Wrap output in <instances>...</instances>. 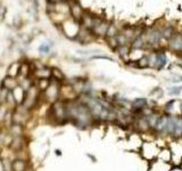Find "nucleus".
Returning a JSON list of instances; mask_svg holds the SVG:
<instances>
[{
    "label": "nucleus",
    "instance_id": "obj_16",
    "mask_svg": "<svg viewBox=\"0 0 182 171\" xmlns=\"http://www.w3.org/2000/svg\"><path fill=\"white\" fill-rule=\"evenodd\" d=\"M18 86V81L16 80V78H12V76H6L5 79L2 80L1 83V88H5L7 90L13 91Z\"/></svg>",
    "mask_w": 182,
    "mask_h": 171
},
{
    "label": "nucleus",
    "instance_id": "obj_4",
    "mask_svg": "<svg viewBox=\"0 0 182 171\" xmlns=\"http://www.w3.org/2000/svg\"><path fill=\"white\" fill-rule=\"evenodd\" d=\"M59 95H61V82L51 79L48 88L42 92V96L45 97L46 102L52 104L59 99Z\"/></svg>",
    "mask_w": 182,
    "mask_h": 171
},
{
    "label": "nucleus",
    "instance_id": "obj_33",
    "mask_svg": "<svg viewBox=\"0 0 182 171\" xmlns=\"http://www.w3.org/2000/svg\"><path fill=\"white\" fill-rule=\"evenodd\" d=\"M6 7H0V22L4 21L5 18V15H6Z\"/></svg>",
    "mask_w": 182,
    "mask_h": 171
},
{
    "label": "nucleus",
    "instance_id": "obj_23",
    "mask_svg": "<svg viewBox=\"0 0 182 171\" xmlns=\"http://www.w3.org/2000/svg\"><path fill=\"white\" fill-rule=\"evenodd\" d=\"M9 111H12V109H9V107L6 104H0V127L4 126L6 116H7Z\"/></svg>",
    "mask_w": 182,
    "mask_h": 171
},
{
    "label": "nucleus",
    "instance_id": "obj_14",
    "mask_svg": "<svg viewBox=\"0 0 182 171\" xmlns=\"http://www.w3.org/2000/svg\"><path fill=\"white\" fill-rule=\"evenodd\" d=\"M28 169H30V164L28 160L19 159V157L13 160V171H26Z\"/></svg>",
    "mask_w": 182,
    "mask_h": 171
},
{
    "label": "nucleus",
    "instance_id": "obj_31",
    "mask_svg": "<svg viewBox=\"0 0 182 171\" xmlns=\"http://www.w3.org/2000/svg\"><path fill=\"white\" fill-rule=\"evenodd\" d=\"M8 94H9V90H7L5 88H1V90H0V104H6Z\"/></svg>",
    "mask_w": 182,
    "mask_h": 171
},
{
    "label": "nucleus",
    "instance_id": "obj_32",
    "mask_svg": "<svg viewBox=\"0 0 182 171\" xmlns=\"http://www.w3.org/2000/svg\"><path fill=\"white\" fill-rule=\"evenodd\" d=\"M91 59H107V61H111V62H114L111 56H106V55H94V56H91Z\"/></svg>",
    "mask_w": 182,
    "mask_h": 171
},
{
    "label": "nucleus",
    "instance_id": "obj_28",
    "mask_svg": "<svg viewBox=\"0 0 182 171\" xmlns=\"http://www.w3.org/2000/svg\"><path fill=\"white\" fill-rule=\"evenodd\" d=\"M52 46H54V43H52L51 41L42 43V45H40V46H39V52H41V54H49Z\"/></svg>",
    "mask_w": 182,
    "mask_h": 171
},
{
    "label": "nucleus",
    "instance_id": "obj_27",
    "mask_svg": "<svg viewBox=\"0 0 182 171\" xmlns=\"http://www.w3.org/2000/svg\"><path fill=\"white\" fill-rule=\"evenodd\" d=\"M118 33V30H117L116 25L114 24H109L107 30V33H106V38H115Z\"/></svg>",
    "mask_w": 182,
    "mask_h": 171
},
{
    "label": "nucleus",
    "instance_id": "obj_17",
    "mask_svg": "<svg viewBox=\"0 0 182 171\" xmlns=\"http://www.w3.org/2000/svg\"><path fill=\"white\" fill-rule=\"evenodd\" d=\"M12 92H13V96H14V99H15V102H16V104H17V105L23 104L26 91L24 90L23 88H22V87L18 85L17 87H16V88H15L14 90L12 91Z\"/></svg>",
    "mask_w": 182,
    "mask_h": 171
},
{
    "label": "nucleus",
    "instance_id": "obj_30",
    "mask_svg": "<svg viewBox=\"0 0 182 171\" xmlns=\"http://www.w3.org/2000/svg\"><path fill=\"white\" fill-rule=\"evenodd\" d=\"M182 92V87L180 86H172L167 90V94L170 96H179Z\"/></svg>",
    "mask_w": 182,
    "mask_h": 171
},
{
    "label": "nucleus",
    "instance_id": "obj_7",
    "mask_svg": "<svg viewBox=\"0 0 182 171\" xmlns=\"http://www.w3.org/2000/svg\"><path fill=\"white\" fill-rule=\"evenodd\" d=\"M75 39H76L81 45H88V43H90L91 41H94V34L92 33V31H90V30L82 26V28L79 30V33H78V35H76Z\"/></svg>",
    "mask_w": 182,
    "mask_h": 171
},
{
    "label": "nucleus",
    "instance_id": "obj_35",
    "mask_svg": "<svg viewBox=\"0 0 182 171\" xmlns=\"http://www.w3.org/2000/svg\"><path fill=\"white\" fill-rule=\"evenodd\" d=\"M56 154H58V155H61V151H57V149H56Z\"/></svg>",
    "mask_w": 182,
    "mask_h": 171
},
{
    "label": "nucleus",
    "instance_id": "obj_15",
    "mask_svg": "<svg viewBox=\"0 0 182 171\" xmlns=\"http://www.w3.org/2000/svg\"><path fill=\"white\" fill-rule=\"evenodd\" d=\"M9 135L13 138L15 137H22L24 136V126L22 124H16V123H12L9 126V128L7 129Z\"/></svg>",
    "mask_w": 182,
    "mask_h": 171
},
{
    "label": "nucleus",
    "instance_id": "obj_8",
    "mask_svg": "<svg viewBox=\"0 0 182 171\" xmlns=\"http://www.w3.org/2000/svg\"><path fill=\"white\" fill-rule=\"evenodd\" d=\"M168 48L174 52L180 54L182 49V34L174 33L172 38L168 39Z\"/></svg>",
    "mask_w": 182,
    "mask_h": 171
},
{
    "label": "nucleus",
    "instance_id": "obj_3",
    "mask_svg": "<svg viewBox=\"0 0 182 171\" xmlns=\"http://www.w3.org/2000/svg\"><path fill=\"white\" fill-rule=\"evenodd\" d=\"M42 92L37 88V86L33 83L28 90H26V94H25V98H24L23 102V106L26 109L31 111L34 107H37L38 103H39V99H40V95Z\"/></svg>",
    "mask_w": 182,
    "mask_h": 171
},
{
    "label": "nucleus",
    "instance_id": "obj_26",
    "mask_svg": "<svg viewBox=\"0 0 182 171\" xmlns=\"http://www.w3.org/2000/svg\"><path fill=\"white\" fill-rule=\"evenodd\" d=\"M162 31V34H163V38L164 39H170L173 37V34L175 33V31H174V29L172 26H165L163 30H160Z\"/></svg>",
    "mask_w": 182,
    "mask_h": 171
},
{
    "label": "nucleus",
    "instance_id": "obj_29",
    "mask_svg": "<svg viewBox=\"0 0 182 171\" xmlns=\"http://www.w3.org/2000/svg\"><path fill=\"white\" fill-rule=\"evenodd\" d=\"M138 69H147L149 67V62H148V55H144L137 62Z\"/></svg>",
    "mask_w": 182,
    "mask_h": 171
},
{
    "label": "nucleus",
    "instance_id": "obj_13",
    "mask_svg": "<svg viewBox=\"0 0 182 171\" xmlns=\"http://www.w3.org/2000/svg\"><path fill=\"white\" fill-rule=\"evenodd\" d=\"M70 12H71V15H72L73 19L76 21V22L81 21L82 17H83L84 12H83V9H82V7H81L78 2H73V4L71 5Z\"/></svg>",
    "mask_w": 182,
    "mask_h": 171
},
{
    "label": "nucleus",
    "instance_id": "obj_19",
    "mask_svg": "<svg viewBox=\"0 0 182 171\" xmlns=\"http://www.w3.org/2000/svg\"><path fill=\"white\" fill-rule=\"evenodd\" d=\"M131 47L133 48V49H135V50H141V49L147 47V42H146L145 38H144V34H141L140 37L135 38L131 42Z\"/></svg>",
    "mask_w": 182,
    "mask_h": 171
},
{
    "label": "nucleus",
    "instance_id": "obj_25",
    "mask_svg": "<svg viewBox=\"0 0 182 171\" xmlns=\"http://www.w3.org/2000/svg\"><path fill=\"white\" fill-rule=\"evenodd\" d=\"M2 171H13V160L12 159H1Z\"/></svg>",
    "mask_w": 182,
    "mask_h": 171
},
{
    "label": "nucleus",
    "instance_id": "obj_10",
    "mask_svg": "<svg viewBox=\"0 0 182 171\" xmlns=\"http://www.w3.org/2000/svg\"><path fill=\"white\" fill-rule=\"evenodd\" d=\"M162 113H163V112H162L160 109H156L153 113L149 114L148 116H146V118H147V122H148V126H149L151 133H153V131H154L155 127H156V124H157V122H158V120H159V118H160Z\"/></svg>",
    "mask_w": 182,
    "mask_h": 171
},
{
    "label": "nucleus",
    "instance_id": "obj_6",
    "mask_svg": "<svg viewBox=\"0 0 182 171\" xmlns=\"http://www.w3.org/2000/svg\"><path fill=\"white\" fill-rule=\"evenodd\" d=\"M142 34H144L146 42H147V46H150L151 48L158 47L160 45V41L164 39L162 31L158 29H153V30H149L147 32H144Z\"/></svg>",
    "mask_w": 182,
    "mask_h": 171
},
{
    "label": "nucleus",
    "instance_id": "obj_12",
    "mask_svg": "<svg viewBox=\"0 0 182 171\" xmlns=\"http://www.w3.org/2000/svg\"><path fill=\"white\" fill-rule=\"evenodd\" d=\"M32 75L34 78V80L38 79H51V70L48 67H40L37 69L32 72Z\"/></svg>",
    "mask_w": 182,
    "mask_h": 171
},
{
    "label": "nucleus",
    "instance_id": "obj_20",
    "mask_svg": "<svg viewBox=\"0 0 182 171\" xmlns=\"http://www.w3.org/2000/svg\"><path fill=\"white\" fill-rule=\"evenodd\" d=\"M116 52L120 55L122 59H124L125 62H129L130 59H129V56H130V52H131V49H130V46H118V47L115 49Z\"/></svg>",
    "mask_w": 182,
    "mask_h": 171
},
{
    "label": "nucleus",
    "instance_id": "obj_11",
    "mask_svg": "<svg viewBox=\"0 0 182 171\" xmlns=\"http://www.w3.org/2000/svg\"><path fill=\"white\" fill-rule=\"evenodd\" d=\"M25 142H25V139H24V136L13 138V140L10 142L9 149L15 153L21 152V151H23L24 147H25Z\"/></svg>",
    "mask_w": 182,
    "mask_h": 171
},
{
    "label": "nucleus",
    "instance_id": "obj_2",
    "mask_svg": "<svg viewBox=\"0 0 182 171\" xmlns=\"http://www.w3.org/2000/svg\"><path fill=\"white\" fill-rule=\"evenodd\" d=\"M48 116H50V119L57 124L68 122L67 115H66V102H64L63 99H58L57 102L52 103Z\"/></svg>",
    "mask_w": 182,
    "mask_h": 171
},
{
    "label": "nucleus",
    "instance_id": "obj_9",
    "mask_svg": "<svg viewBox=\"0 0 182 171\" xmlns=\"http://www.w3.org/2000/svg\"><path fill=\"white\" fill-rule=\"evenodd\" d=\"M167 64V56L164 50H157L156 52V64H155V70L160 71L163 70L165 65Z\"/></svg>",
    "mask_w": 182,
    "mask_h": 171
},
{
    "label": "nucleus",
    "instance_id": "obj_18",
    "mask_svg": "<svg viewBox=\"0 0 182 171\" xmlns=\"http://www.w3.org/2000/svg\"><path fill=\"white\" fill-rule=\"evenodd\" d=\"M108 26H109V24H108L106 21L103 19L101 23L99 24V25H97V26L92 30V33H94V35H97V37H106Z\"/></svg>",
    "mask_w": 182,
    "mask_h": 171
},
{
    "label": "nucleus",
    "instance_id": "obj_34",
    "mask_svg": "<svg viewBox=\"0 0 182 171\" xmlns=\"http://www.w3.org/2000/svg\"><path fill=\"white\" fill-rule=\"evenodd\" d=\"M50 5H57V4H61L64 2V0H48Z\"/></svg>",
    "mask_w": 182,
    "mask_h": 171
},
{
    "label": "nucleus",
    "instance_id": "obj_24",
    "mask_svg": "<svg viewBox=\"0 0 182 171\" xmlns=\"http://www.w3.org/2000/svg\"><path fill=\"white\" fill-rule=\"evenodd\" d=\"M51 79L58 81V82H61V81L65 79V75H64V73L59 69L54 67V69H51Z\"/></svg>",
    "mask_w": 182,
    "mask_h": 171
},
{
    "label": "nucleus",
    "instance_id": "obj_22",
    "mask_svg": "<svg viewBox=\"0 0 182 171\" xmlns=\"http://www.w3.org/2000/svg\"><path fill=\"white\" fill-rule=\"evenodd\" d=\"M50 80L51 79H38V80H34V85L37 86V88L41 92H43L48 88V86L50 83Z\"/></svg>",
    "mask_w": 182,
    "mask_h": 171
},
{
    "label": "nucleus",
    "instance_id": "obj_1",
    "mask_svg": "<svg viewBox=\"0 0 182 171\" xmlns=\"http://www.w3.org/2000/svg\"><path fill=\"white\" fill-rule=\"evenodd\" d=\"M66 115L67 121L72 122L80 129H88L89 127L96 124L88 106L81 103L79 99L66 102Z\"/></svg>",
    "mask_w": 182,
    "mask_h": 171
},
{
    "label": "nucleus",
    "instance_id": "obj_5",
    "mask_svg": "<svg viewBox=\"0 0 182 171\" xmlns=\"http://www.w3.org/2000/svg\"><path fill=\"white\" fill-rule=\"evenodd\" d=\"M162 112L171 116H182V100L170 99L163 106Z\"/></svg>",
    "mask_w": 182,
    "mask_h": 171
},
{
    "label": "nucleus",
    "instance_id": "obj_21",
    "mask_svg": "<svg viewBox=\"0 0 182 171\" xmlns=\"http://www.w3.org/2000/svg\"><path fill=\"white\" fill-rule=\"evenodd\" d=\"M19 67H21V62L13 63L7 71V75L12 76V78H17L19 75Z\"/></svg>",
    "mask_w": 182,
    "mask_h": 171
}]
</instances>
